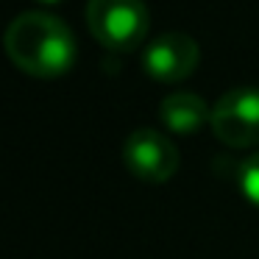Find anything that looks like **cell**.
<instances>
[{
  "label": "cell",
  "instance_id": "5",
  "mask_svg": "<svg viewBox=\"0 0 259 259\" xmlns=\"http://www.w3.org/2000/svg\"><path fill=\"white\" fill-rule=\"evenodd\" d=\"M201 62V48L184 31L159 34L142 53V70L159 84H179L190 78Z\"/></svg>",
  "mask_w": 259,
  "mask_h": 259
},
{
  "label": "cell",
  "instance_id": "6",
  "mask_svg": "<svg viewBox=\"0 0 259 259\" xmlns=\"http://www.w3.org/2000/svg\"><path fill=\"white\" fill-rule=\"evenodd\" d=\"M159 120L173 134H195L212 123V109L195 92H173L159 103Z\"/></svg>",
  "mask_w": 259,
  "mask_h": 259
},
{
  "label": "cell",
  "instance_id": "2",
  "mask_svg": "<svg viewBox=\"0 0 259 259\" xmlns=\"http://www.w3.org/2000/svg\"><path fill=\"white\" fill-rule=\"evenodd\" d=\"M87 28L106 51H134L145 42L151 28V12L145 0H90Z\"/></svg>",
  "mask_w": 259,
  "mask_h": 259
},
{
  "label": "cell",
  "instance_id": "7",
  "mask_svg": "<svg viewBox=\"0 0 259 259\" xmlns=\"http://www.w3.org/2000/svg\"><path fill=\"white\" fill-rule=\"evenodd\" d=\"M237 184H240V192L245 195V201L253 203V206L259 209V153L248 156L245 162L240 164Z\"/></svg>",
  "mask_w": 259,
  "mask_h": 259
},
{
  "label": "cell",
  "instance_id": "8",
  "mask_svg": "<svg viewBox=\"0 0 259 259\" xmlns=\"http://www.w3.org/2000/svg\"><path fill=\"white\" fill-rule=\"evenodd\" d=\"M39 3H45V6H53V3H62V0H39Z\"/></svg>",
  "mask_w": 259,
  "mask_h": 259
},
{
  "label": "cell",
  "instance_id": "4",
  "mask_svg": "<svg viewBox=\"0 0 259 259\" xmlns=\"http://www.w3.org/2000/svg\"><path fill=\"white\" fill-rule=\"evenodd\" d=\"M123 162L145 184H164L179 170V148L156 128H137L123 145Z\"/></svg>",
  "mask_w": 259,
  "mask_h": 259
},
{
  "label": "cell",
  "instance_id": "1",
  "mask_svg": "<svg viewBox=\"0 0 259 259\" xmlns=\"http://www.w3.org/2000/svg\"><path fill=\"white\" fill-rule=\"evenodd\" d=\"M9 59L34 78H59L75 64V36L67 23L48 12H23L9 23L3 36Z\"/></svg>",
  "mask_w": 259,
  "mask_h": 259
},
{
  "label": "cell",
  "instance_id": "3",
  "mask_svg": "<svg viewBox=\"0 0 259 259\" xmlns=\"http://www.w3.org/2000/svg\"><path fill=\"white\" fill-rule=\"evenodd\" d=\"M212 131L229 148L259 145V90L237 87L218 98L212 106Z\"/></svg>",
  "mask_w": 259,
  "mask_h": 259
}]
</instances>
